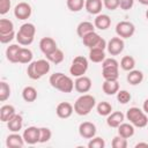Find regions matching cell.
<instances>
[{
    "label": "cell",
    "mask_w": 148,
    "mask_h": 148,
    "mask_svg": "<svg viewBox=\"0 0 148 148\" xmlns=\"http://www.w3.org/2000/svg\"><path fill=\"white\" fill-rule=\"evenodd\" d=\"M15 37V32H10V34H5V35H0V42L2 44H7L9 42H12Z\"/></svg>",
    "instance_id": "ee69618b"
},
{
    "label": "cell",
    "mask_w": 148,
    "mask_h": 148,
    "mask_svg": "<svg viewBox=\"0 0 148 148\" xmlns=\"http://www.w3.org/2000/svg\"><path fill=\"white\" fill-rule=\"evenodd\" d=\"M15 114H16L15 108L13 105H10V104H6V105H2L0 108V120L2 123H7Z\"/></svg>",
    "instance_id": "7402d4cb"
},
{
    "label": "cell",
    "mask_w": 148,
    "mask_h": 148,
    "mask_svg": "<svg viewBox=\"0 0 148 148\" xmlns=\"http://www.w3.org/2000/svg\"><path fill=\"white\" fill-rule=\"evenodd\" d=\"M140 147H146V148H148V143H147V142H139V143L135 145V148H140Z\"/></svg>",
    "instance_id": "7dc6e473"
},
{
    "label": "cell",
    "mask_w": 148,
    "mask_h": 148,
    "mask_svg": "<svg viewBox=\"0 0 148 148\" xmlns=\"http://www.w3.org/2000/svg\"><path fill=\"white\" fill-rule=\"evenodd\" d=\"M134 32H135V27L132 22L121 21L116 25V34L120 38H130L134 35Z\"/></svg>",
    "instance_id": "ba28073f"
},
{
    "label": "cell",
    "mask_w": 148,
    "mask_h": 148,
    "mask_svg": "<svg viewBox=\"0 0 148 148\" xmlns=\"http://www.w3.org/2000/svg\"><path fill=\"white\" fill-rule=\"evenodd\" d=\"M91 84L92 83H91L90 77H88L86 75H82V76L76 77V80L74 82V88H75L76 91H79L81 94H86L91 89Z\"/></svg>",
    "instance_id": "4fadbf2b"
},
{
    "label": "cell",
    "mask_w": 148,
    "mask_h": 148,
    "mask_svg": "<svg viewBox=\"0 0 148 148\" xmlns=\"http://www.w3.org/2000/svg\"><path fill=\"white\" fill-rule=\"evenodd\" d=\"M142 109H143V111H145V112H146V113L148 114V98H147V99H146V101L143 102V105H142Z\"/></svg>",
    "instance_id": "bcb514c9"
},
{
    "label": "cell",
    "mask_w": 148,
    "mask_h": 148,
    "mask_svg": "<svg viewBox=\"0 0 148 148\" xmlns=\"http://www.w3.org/2000/svg\"><path fill=\"white\" fill-rule=\"evenodd\" d=\"M22 126H23V119L22 116L20 114H15L7 121V127L10 132H18L22 128Z\"/></svg>",
    "instance_id": "cb8c5ba5"
},
{
    "label": "cell",
    "mask_w": 148,
    "mask_h": 148,
    "mask_svg": "<svg viewBox=\"0 0 148 148\" xmlns=\"http://www.w3.org/2000/svg\"><path fill=\"white\" fill-rule=\"evenodd\" d=\"M118 135H120L125 139L133 136L134 135V126L128 123H121L118 126Z\"/></svg>",
    "instance_id": "484cf974"
},
{
    "label": "cell",
    "mask_w": 148,
    "mask_h": 148,
    "mask_svg": "<svg viewBox=\"0 0 148 148\" xmlns=\"http://www.w3.org/2000/svg\"><path fill=\"white\" fill-rule=\"evenodd\" d=\"M96 99L92 95L82 94L74 103V112L79 116H87L95 108Z\"/></svg>",
    "instance_id": "3957f363"
},
{
    "label": "cell",
    "mask_w": 148,
    "mask_h": 148,
    "mask_svg": "<svg viewBox=\"0 0 148 148\" xmlns=\"http://www.w3.org/2000/svg\"><path fill=\"white\" fill-rule=\"evenodd\" d=\"M14 31V24L8 18H1L0 20V35L10 34Z\"/></svg>",
    "instance_id": "d6a6232c"
},
{
    "label": "cell",
    "mask_w": 148,
    "mask_h": 148,
    "mask_svg": "<svg viewBox=\"0 0 148 148\" xmlns=\"http://www.w3.org/2000/svg\"><path fill=\"white\" fill-rule=\"evenodd\" d=\"M88 147L89 148H104L105 147V141L101 136H94L88 142Z\"/></svg>",
    "instance_id": "74e56055"
},
{
    "label": "cell",
    "mask_w": 148,
    "mask_h": 148,
    "mask_svg": "<svg viewBox=\"0 0 148 148\" xmlns=\"http://www.w3.org/2000/svg\"><path fill=\"white\" fill-rule=\"evenodd\" d=\"M111 145L113 148H126L127 147V139H125L120 135H117L112 139Z\"/></svg>",
    "instance_id": "f35d334b"
},
{
    "label": "cell",
    "mask_w": 148,
    "mask_h": 148,
    "mask_svg": "<svg viewBox=\"0 0 148 148\" xmlns=\"http://www.w3.org/2000/svg\"><path fill=\"white\" fill-rule=\"evenodd\" d=\"M139 2L141 5H145V6H148V0H139Z\"/></svg>",
    "instance_id": "c3c4849f"
},
{
    "label": "cell",
    "mask_w": 148,
    "mask_h": 148,
    "mask_svg": "<svg viewBox=\"0 0 148 148\" xmlns=\"http://www.w3.org/2000/svg\"><path fill=\"white\" fill-rule=\"evenodd\" d=\"M131 98H132V96H131V94H130L127 90H119V91L117 92V99H118V102L121 103V104L128 103V102L131 101Z\"/></svg>",
    "instance_id": "ab89813d"
},
{
    "label": "cell",
    "mask_w": 148,
    "mask_h": 148,
    "mask_svg": "<svg viewBox=\"0 0 148 148\" xmlns=\"http://www.w3.org/2000/svg\"><path fill=\"white\" fill-rule=\"evenodd\" d=\"M25 141L23 139V135H20L17 132H13L9 134L6 139V146L9 148H22L24 146Z\"/></svg>",
    "instance_id": "2e32d148"
},
{
    "label": "cell",
    "mask_w": 148,
    "mask_h": 148,
    "mask_svg": "<svg viewBox=\"0 0 148 148\" xmlns=\"http://www.w3.org/2000/svg\"><path fill=\"white\" fill-rule=\"evenodd\" d=\"M124 46H125V43H124L123 38H120L118 36V37H112L108 42L106 49H108V52L111 56H118V54H120L123 52Z\"/></svg>",
    "instance_id": "9c48e42d"
},
{
    "label": "cell",
    "mask_w": 148,
    "mask_h": 148,
    "mask_svg": "<svg viewBox=\"0 0 148 148\" xmlns=\"http://www.w3.org/2000/svg\"><path fill=\"white\" fill-rule=\"evenodd\" d=\"M73 111H74V106L71 103H68V102H61V103H59L57 105V109H56L57 116L59 118H61V119L69 118L72 116Z\"/></svg>",
    "instance_id": "5bb4252c"
},
{
    "label": "cell",
    "mask_w": 148,
    "mask_h": 148,
    "mask_svg": "<svg viewBox=\"0 0 148 148\" xmlns=\"http://www.w3.org/2000/svg\"><path fill=\"white\" fill-rule=\"evenodd\" d=\"M39 49L45 56H47V54H50L51 52H53L58 47H57L56 40L52 37H43L39 40Z\"/></svg>",
    "instance_id": "9a60e30c"
},
{
    "label": "cell",
    "mask_w": 148,
    "mask_h": 148,
    "mask_svg": "<svg viewBox=\"0 0 148 148\" xmlns=\"http://www.w3.org/2000/svg\"><path fill=\"white\" fill-rule=\"evenodd\" d=\"M10 0H0V14L5 15L10 9Z\"/></svg>",
    "instance_id": "b9f144b4"
},
{
    "label": "cell",
    "mask_w": 148,
    "mask_h": 148,
    "mask_svg": "<svg viewBox=\"0 0 148 148\" xmlns=\"http://www.w3.org/2000/svg\"><path fill=\"white\" fill-rule=\"evenodd\" d=\"M87 69H88L87 58L83 57V56H76L72 61V65L69 67V73H71L72 76L79 77V76L84 75Z\"/></svg>",
    "instance_id": "8992f818"
},
{
    "label": "cell",
    "mask_w": 148,
    "mask_h": 148,
    "mask_svg": "<svg viewBox=\"0 0 148 148\" xmlns=\"http://www.w3.org/2000/svg\"><path fill=\"white\" fill-rule=\"evenodd\" d=\"M89 59L92 62H103V60L105 59L104 50L97 49V47L90 49V51H89Z\"/></svg>",
    "instance_id": "f1b7e54d"
},
{
    "label": "cell",
    "mask_w": 148,
    "mask_h": 148,
    "mask_svg": "<svg viewBox=\"0 0 148 148\" xmlns=\"http://www.w3.org/2000/svg\"><path fill=\"white\" fill-rule=\"evenodd\" d=\"M109 66H119V62L114 58H105L102 62V67H109Z\"/></svg>",
    "instance_id": "f6af8a7d"
},
{
    "label": "cell",
    "mask_w": 148,
    "mask_h": 148,
    "mask_svg": "<svg viewBox=\"0 0 148 148\" xmlns=\"http://www.w3.org/2000/svg\"><path fill=\"white\" fill-rule=\"evenodd\" d=\"M127 82L132 86H136L139 83L142 82L143 80V73L141 71H138V69H132L130 71V73L127 74Z\"/></svg>",
    "instance_id": "4316f807"
},
{
    "label": "cell",
    "mask_w": 148,
    "mask_h": 148,
    "mask_svg": "<svg viewBox=\"0 0 148 148\" xmlns=\"http://www.w3.org/2000/svg\"><path fill=\"white\" fill-rule=\"evenodd\" d=\"M22 98L28 103L35 102L37 98V90L31 86L24 87V89L22 90Z\"/></svg>",
    "instance_id": "83f0119b"
},
{
    "label": "cell",
    "mask_w": 148,
    "mask_h": 148,
    "mask_svg": "<svg viewBox=\"0 0 148 148\" xmlns=\"http://www.w3.org/2000/svg\"><path fill=\"white\" fill-rule=\"evenodd\" d=\"M103 6L109 10H114L119 7V0H103Z\"/></svg>",
    "instance_id": "60d3db41"
},
{
    "label": "cell",
    "mask_w": 148,
    "mask_h": 148,
    "mask_svg": "<svg viewBox=\"0 0 148 148\" xmlns=\"http://www.w3.org/2000/svg\"><path fill=\"white\" fill-rule=\"evenodd\" d=\"M102 89H103V91H104L106 95L111 96V95H114V94H117V92L119 91V83H118L117 80H116V81L105 80V81L103 82V84H102Z\"/></svg>",
    "instance_id": "d4e9b609"
},
{
    "label": "cell",
    "mask_w": 148,
    "mask_h": 148,
    "mask_svg": "<svg viewBox=\"0 0 148 148\" xmlns=\"http://www.w3.org/2000/svg\"><path fill=\"white\" fill-rule=\"evenodd\" d=\"M96 110H97V113L99 116H106L108 117L112 112V105L109 102H99L96 106Z\"/></svg>",
    "instance_id": "836d02e7"
},
{
    "label": "cell",
    "mask_w": 148,
    "mask_h": 148,
    "mask_svg": "<svg viewBox=\"0 0 148 148\" xmlns=\"http://www.w3.org/2000/svg\"><path fill=\"white\" fill-rule=\"evenodd\" d=\"M51 65L47 59H39L36 61H31L28 65L27 74L31 80H38L45 74L50 72Z\"/></svg>",
    "instance_id": "7a4b0ae2"
},
{
    "label": "cell",
    "mask_w": 148,
    "mask_h": 148,
    "mask_svg": "<svg viewBox=\"0 0 148 148\" xmlns=\"http://www.w3.org/2000/svg\"><path fill=\"white\" fill-rule=\"evenodd\" d=\"M82 42L84 44V46H87L88 49H94V47H97V49H102V50H105L106 49V45L108 43L105 42L104 38H102L98 34H96L95 31L86 35L83 38H82Z\"/></svg>",
    "instance_id": "52a82bcc"
},
{
    "label": "cell",
    "mask_w": 148,
    "mask_h": 148,
    "mask_svg": "<svg viewBox=\"0 0 148 148\" xmlns=\"http://www.w3.org/2000/svg\"><path fill=\"white\" fill-rule=\"evenodd\" d=\"M124 119H125V116L121 111H114V112H111L108 118H106V124L109 127H112V128H118V126L124 123Z\"/></svg>",
    "instance_id": "e0dca14e"
},
{
    "label": "cell",
    "mask_w": 148,
    "mask_h": 148,
    "mask_svg": "<svg viewBox=\"0 0 148 148\" xmlns=\"http://www.w3.org/2000/svg\"><path fill=\"white\" fill-rule=\"evenodd\" d=\"M32 51L27 47H21L18 52V62L21 64H30L32 60Z\"/></svg>",
    "instance_id": "4dcf8cb0"
},
{
    "label": "cell",
    "mask_w": 148,
    "mask_h": 148,
    "mask_svg": "<svg viewBox=\"0 0 148 148\" xmlns=\"http://www.w3.org/2000/svg\"><path fill=\"white\" fill-rule=\"evenodd\" d=\"M102 75L104 80L116 81L119 77V66H109L102 67Z\"/></svg>",
    "instance_id": "ac0fdd59"
},
{
    "label": "cell",
    "mask_w": 148,
    "mask_h": 148,
    "mask_svg": "<svg viewBox=\"0 0 148 148\" xmlns=\"http://www.w3.org/2000/svg\"><path fill=\"white\" fill-rule=\"evenodd\" d=\"M86 0H67V7L71 12H80L84 6Z\"/></svg>",
    "instance_id": "e575fe53"
},
{
    "label": "cell",
    "mask_w": 148,
    "mask_h": 148,
    "mask_svg": "<svg viewBox=\"0 0 148 148\" xmlns=\"http://www.w3.org/2000/svg\"><path fill=\"white\" fill-rule=\"evenodd\" d=\"M64 58H65V54H64L62 50H60V49H56L53 52H51L50 54L46 56V59H47L50 62L56 64V65L62 62Z\"/></svg>",
    "instance_id": "f546056e"
},
{
    "label": "cell",
    "mask_w": 148,
    "mask_h": 148,
    "mask_svg": "<svg viewBox=\"0 0 148 148\" xmlns=\"http://www.w3.org/2000/svg\"><path fill=\"white\" fill-rule=\"evenodd\" d=\"M126 118L127 120H130V123L135 126V127H139V128H142L145 127L147 124H148V117H147V113L145 111H142L141 109L136 108V106H133V108H130L126 112Z\"/></svg>",
    "instance_id": "5b68a950"
},
{
    "label": "cell",
    "mask_w": 148,
    "mask_h": 148,
    "mask_svg": "<svg viewBox=\"0 0 148 148\" xmlns=\"http://www.w3.org/2000/svg\"><path fill=\"white\" fill-rule=\"evenodd\" d=\"M10 96V87L7 82L2 81L0 82V101L1 102H5L9 98Z\"/></svg>",
    "instance_id": "d590c367"
},
{
    "label": "cell",
    "mask_w": 148,
    "mask_h": 148,
    "mask_svg": "<svg viewBox=\"0 0 148 148\" xmlns=\"http://www.w3.org/2000/svg\"><path fill=\"white\" fill-rule=\"evenodd\" d=\"M50 84L61 91V92H72V90L74 89V81L72 80L71 76H67L65 75L64 73H53L51 76H50Z\"/></svg>",
    "instance_id": "6da1fadb"
},
{
    "label": "cell",
    "mask_w": 148,
    "mask_h": 148,
    "mask_svg": "<svg viewBox=\"0 0 148 148\" xmlns=\"http://www.w3.org/2000/svg\"><path fill=\"white\" fill-rule=\"evenodd\" d=\"M94 24L99 30H106L111 25V18L106 14H98L94 20Z\"/></svg>",
    "instance_id": "ffe728a7"
},
{
    "label": "cell",
    "mask_w": 148,
    "mask_h": 148,
    "mask_svg": "<svg viewBox=\"0 0 148 148\" xmlns=\"http://www.w3.org/2000/svg\"><path fill=\"white\" fill-rule=\"evenodd\" d=\"M103 2L102 0H86L84 2V8L89 14L98 15L102 10Z\"/></svg>",
    "instance_id": "d6986e66"
},
{
    "label": "cell",
    "mask_w": 148,
    "mask_h": 148,
    "mask_svg": "<svg viewBox=\"0 0 148 148\" xmlns=\"http://www.w3.org/2000/svg\"><path fill=\"white\" fill-rule=\"evenodd\" d=\"M120 67L124 71H127V72L134 69V67H135V59L132 56H125V57H123L121 60H120Z\"/></svg>",
    "instance_id": "1f68e13d"
},
{
    "label": "cell",
    "mask_w": 148,
    "mask_h": 148,
    "mask_svg": "<svg viewBox=\"0 0 148 148\" xmlns=\"http://www.w3.org/2000/svg\"><path fill=\"white\" fill-rule=\"evenodd\" d=\"M134 0H119V7L123 10H128L133 7Z\"/></svg>",
    "instance_id": "7bdbcfd3"
},
{
    "label": "cell",
    "mask_w": 148,
    "mask_h": 148,
    "mask_svg": "<svg viewBox=\"0 0 148 148\" xmlns=\"http://www.w3.org/2000/svg\"><path fill=\"white\" fill-rule=\"evenodd\" d=\"M21 50V46L20 44H12L7 47L6 50V58L8 61L13 62V64H16L18 62V52Z\"/></svg>",
    "instance_id": "44dd1931"
},
{
    "label": "cell",
    "mask_w": 148,
    "mask_h": 148,
    "mask_svg": "<svg viewBox=\"0 0 148 148\" xmlns=\"http://www.w3.org/2000/svg\"><path fill=\"white\" fill-rule=\"evenodd\" d=\"M36 34V28L32 23H24L20 27L17 34H16V40L20 45L28 46L34 42Z\"/></svg>",
    "instance_id": "277c9868"
},
{
    "label": "cell",
    "mask_w": 148,
    "mask_h": 148,
    "mask_svg": "<svg viewBox=\"0 0 148 148\" xmlns=\"http://www.w3.org/2000/svg\"><path fill=\"white\" fill-rule=\"evenodd\" d=\"M32 13V9H31V6L28 3V2H18L15 8H14V15L16 18L18 20H27L30 17Z\"/></svg>",
    "instance_id": "30bf717a"
},
{
    "label": "cell",
    "mask_w": 148,
    "mask_h": 148,
    "mask_svg": "<svg viewBox=\"0 0 148 148\" xmlns=\"http://www.w3.org/2000/svg\"><path fill=\"white\" fill-rule=\"evenodd\" d=\"M23 139L28 145H35L39 142V127L29 126L23 132Z\"/></svg>",
    "instance_id": "8fae6325"
},
{
    "label": "cell",
    "mask_w": 148,
    "mask_h": 148,
    "mask_svg": "<svg viewBox=\"0 0 148 148\" xmlns=\"http://www.w3.org/2000/svg\"><path fill=\"white\" fill-rule=\"evenodd\" d=\"M92 31H95V24H92L89 21H83V22L79 23V25L76 28V32H77L79 37H81V38H83L86 35H88Z\"/></svg>",
    "instance_id": "603a6c76"
},
{
    "label": "cell",
    "mask_w": 148,
    "mask_h": 148,
    "mask_svg": "<svg viewBox=\"0 0 148 148\" xmlns=\"http://www.w3.org/2000/svg\"><path fill=\"white\" fill-rule=\"evenodd\" d=\"M146 18H147V20H148V9H147V10H146Z\"/></svg>",
    "instance_id": "681fc988"
},
{
    "label": "cell",
    "mask_w": 148,
    "mask_h": 148,
    "mask_svg": "<svg viewBox=\"0 0 148 148\" xmlns=\"http://www.w3.org/2000/svg\"><path fill=\"white\" fill-rule=\"evenodd\" d=\"M96 126L90 121H83L79 126V134L83 139H91L96 135Z\"/></svg>",
    "instance_id": "7c38bea8"
},
{
    "label": "cell",
    "mask_w": 148,
    "mask_h": 148,
    "mask_svg": "<svg viewBox=\"0 0 148 148\" xmlns=\"http://www.w3.org/2000/svg\"><path fill=\"white\" fill-rule=\"evenodd\" d=\"M52 138V132L49 127H39V142L45 143Z\"/></svg>",
    "instance_id": "8d00e7d4"
}]
</instances>
